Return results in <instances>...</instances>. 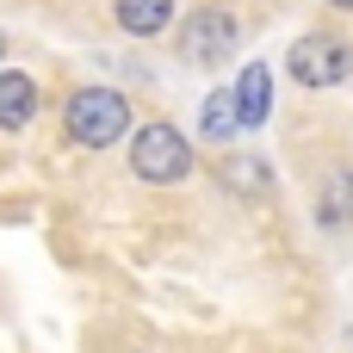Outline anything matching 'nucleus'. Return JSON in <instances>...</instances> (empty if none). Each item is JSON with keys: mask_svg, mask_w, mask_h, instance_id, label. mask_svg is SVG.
<instances>
[{"mask_svg": "<svg viewBox=\"0 0 353 353\" xmlns=\"http://www.w3.org/2000/svg\"><path fill=\"white\" fill-rule=\"evenodd\" d=\"M62 130L81 149H112L130 130V99L118 87H74L68 105H62Z\"/></svg>", "mask_w": 353, "mask_h": 353, "instance_id": "nucleus-1", "label": "nucleus"}, {"mask_svg": "<svg viewBox=\"0 0 353 353\" xmlns=\"http://www.w3.org/2000/svg\"><path fill=\"white\" fill-rule=\"evenodd\" d=\"M130 168H137V180H149V186H174V180H186L192 174V143L174 130V124H143L137 137H130Z\"/></svg>", "mask_w": 353, "mask_h": 353, "instance_id": "nucleus-2", "label": "nucleus"}, {"mask_svg": "<svg viewBox=\"0 0 353 353\" xmlns=\"http://www.w3.org/2000/svg\"><path fill=\"white\" fill-rule=\"evenodd\" d=\"M285 68H292L298 87H341L353 74V50H347L341 31H304V37L292 43Z\"/></svg>", "mask_w": 353, "mask_h": 353, "instance_id": "nucleus-3", "label": "nucleus"}, {"mask_svg": "<svg viewBox=\"0 0 353 353\" xmlns=\"http://www.w3.org/2000/svg\"><path fill=\"white\" fill-rule=\"evenodd\" d=\"M236 43H242V19H236L230 6H199V12L180 25V56H186L192 68H217V62H230Z\"/></svg>", "mask_w": 353, "mask_h": 353, "instance_id": "nucleus-4", "label": "nucleus"}, {"mask_svg": "<svg viewBox=\"0 0 353 353\" xmlns=\"http://www.w3.org/2000/svg\"><path fill=\"white\" fill-rule=\"evenodd\" d=\"M37 112V81L25 68H0V130H25Z\"/></svg>", "mask_w": 353, "mask_h": 353, "instance_id": "nucleus-5", "label": "nucleus"}, {"mask_svg": "<svg viewBox=\"0 0 353 353\" xmlns=\"http://www.w3.org/2000/svg\"><path fill=\"white\" fill-rule=\"evenodd\" d=\"M112 19L130 37H161L174 25V0H112Z\"/></svg>", "mask_w": 353, "mask_h": 353, "instance_id": "nucleus-6", "label": "nucleus"}, {"mask_svg": "<svg viewBox=\"0 0 353 353\" xmlns=\"http://www.w3.org/2000/svg\"><path fill=\"white\" fill-rule=\"evenodd\" d=\"M230 99H236V124H248V130H254V124L267 118V105H273V81H267V68H261V62H254V68H242V81H236V93H230Z\"/></svg>", "mask_w": 353, "mask_h": 353, "instance_id": "nucleus-7", "label": "nucleus"}, {"mask_svg": "<svg viewBox=\"0 0 353 353\" xmlns=\"http://www.w3.org/2000/svg\"><path fill=\"white\" fill-rule=\"evenodd\" d=\"M217 180H223L236 199H267V192H273L267 161H248V155H223V161H217Z\"/></svg>", "mask_w": 353, "mask_h": 353, "instance_id": "nucleus-8", "label": "nucleus"}, {"mask_svg": "<svg viewBox=\"0 0 353 353\" xmlns=\"http://www.w3.org/2000/svg\"><path fill=\"white\" fill-rule=\"evenodd\" d=\"M323 223H353V168H341L323 186Z\"/></svg>", "mask_w": 353, "mask_h": 353, "instance_id": "nucleus-9", "label": "nucleus"}, {"mask_svg": "<svg viewBox=\"0 0 353 353\" xmlns=\"http://www.w3.org/2000/svg\"><path fill=\"white\" fill-rule=\"evenodd\" d=\"M230 130H236V99H230V93H211V99H205V137L223 143Z\"/></svg>", "mask_w": 353, "mask_h": 353, "instance_id": "nucleus-10", "label": "nucleus"}, {"mask_svg": "<svg viewBox=\"0 0 353 353\" xmlns=\"http://www.w3.org/2000/svg\"><path fill=\"white\" fill-rule=\"evenodd\" d=\"M329 6H341V12H353V0H329Z\"/></svg>", "mask_w": 353, "mask_h": 353, "instance_id": "nucleus-11", "label": "nucleus"}, {"mask_svg": "<svg viewBox=\"0 0 353 353\" xmlns=\"http://www.w3.org/2000/svg\"><path fill=\"white\" fill-rule=\"evenodd\" d=\"M0 56H6V37H0Z\"/></svg>", "mask_w": 353, "mask_h": 353, "instance_id": "nucleus-12", "label": "nucleus"}]
</instances>
